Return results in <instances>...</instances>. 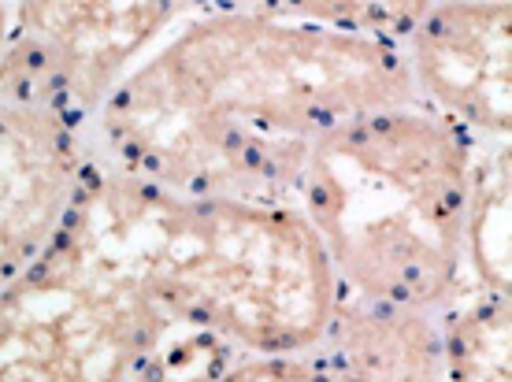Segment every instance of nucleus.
I'll use <instances>...</instances> for the list:
<instances>
[{
  "mask_svg": "<svg viewBox=\"0 0 512 382\" xmlns=\"http://www.w3.org/2000/svg\"><path fill=\"white\" fill-rule=\"evenodd\" d=\"M64 230L116 264L156 312L234 353H305L338 297L294 204L190 197L93 160Z\"/></svg>",
  "mask_w": 512,
  "mask_h": 382,
  "instance_id": "2",
  "label": "nucleus"
},
{
  "mask_svg": "<svg viewBox=\"0 0 512 382\" xmlns=\"http://www.w3.org/2000/svg\"><path fill=\"white\" fill-rule=\"evenodd\" d=\"M182 4H223V0H182Z\"/></svg>",
  "mask_w": 512,
  "mask_h": 382,
  "instance_id": "14",
  "label": "nucleus"
},
{
  "mask_svg": "<svg viewBox=\"0 0 512 382\" xmlns=\"http://www.w3.org/2000/svg\"><path fill=\"white\" fill-rule=\"evenodd\" d=\"M90 167V130L0 90V290L56 242Z\"/></svg>",
  "mask_w": 512,
  "mask_h": 382,
  "instance_id": "7",
  "label": "nucleus"
},
{
  "mask_svg": "<svg viewBox=\"0 0 512 382\" xmlns=\"http://www.w3.org/2000/svg\"><path fill=\"white\" fill-rule=\"evenodd\" d=\"M512 149L509 141H479L464 204V282L509 297L512 282Z\"/></svg>",
  "mask_w": 512,
  "mask_h": 382,
  "instance_id": "9",
  "label": "nucleus"
},
{
  "mask_svg": "<svg viewBox=\"0 0 512 382\" xmlns=\"http://www.w3.org/2000/svg\"><path fill=\"white\" fill-rule=\"evenodd\" d=\"M312 357L334 382H446L438 312L342 290Z\"/></svg>",
  "mask_w": 512,
  "mask_h": 382,
  "instance_id": "8",
  "label": "nucleus"
},
{
  "mask_svg": "<svg viewBox=\"0 0 512 382\" xmlns=\"http://www.w3.org/2000/svg\"><path fill=\"white\" fill-rule=\"evenodd\" d=\"M405 56L245 0L190 4L90 119L93 160L190 197L290 204L312 145L412 104Z\"/></svg>",
  "mask_w": 512,
  "mask_h": 382,
  "instance_id": "1",
  "label": "nucleus"
},
{
  "mask_svg": "<svg viewBox=\"0 0 512 382\" xmlns=\"http://www.w3.org/2000/svg\"><path fill=\"white\" fill-rule=\"evenodd\" d=\"M446 345V382H512L509 297L461 286L438 312Z\"/></svg>",
  "mask_w": 512,
  "mask_h": 382,
  "instance_id": "10",
  "label": "nucleus"
},
{
  "mask_svg": "<svg viewBox=\"0 0 512 382\" xmlns=\"http://www.w3.org/2000/svg\"><path fill=\"white\" fill-rule=\"evenodd\" d=\"M475 145L420 101L357 115L312 145L290 204L316 230L338 290L442 312L468 286Z\"/></svg>",
  "mask_w": 512,
  "mask_h": 382,
  "instance_id": "3",
  "label": "nucleus"
},
{
  "mask_svg": "<svg viewBox=\"0 0 512 382\" xmlns=\"http://www.w3.org/2000/svg\"><path fill=\"white\" fill-rule=\"evenodd\" d=\"M212 382H334L323 364L305 353H238Z\"/></svg>",
  "mask_w": 512,
  "mask_h": 382,
  "instance_id": "12",
  "label": "nucleus"
},
{
  "mask_svg": "<svg viewBox=\"0 0 512 382\" xmlns=\"http://www.w3.org/2000/svg\"><path fill=\"white\" fill-rule=\"evenodd\" d=\"M260 12L401 49L435 0H245Z\"/></svg>",
  "mask_w": 512,
  "mask_h": 382,
  "instance_id": "11",
  "label": "nucleus"
},
{
  "mask_svg": "<svg viewBox=\"0 0 512 382\" xmlns=\"http://www.w3.org/2000/svg\"><path fill=\"white\" fill-rule=\"evenodd\" d=\"M186 8L182 0H8L0 90L90 127L104 97Z\"/></svg>",
  "mask_w": 512,
  "mask_h": 382,
  "instance_id": "5",
  "label": "nucleus"
},
{
  "mask_svg": "<svg viewBox=\"0 0 512 382\" xmlns=\"http://www.w3.org/2000/svg\"><path fill=\"white\" fill-rule=\"evenodd\" d=\"M401 56L423 108L475 141H509L512 0H435Z\"/></svg>",
  "mask_w": 512,
  "mask_h": 382,
  "instance_id": "6",
  "label": "nucleus"
},
{
  "mask_svg": "<svg viewBox=\"0 0 512 382\" xmlns=\"http://www.w3.org/2000/svg\"><path fill=\"white\" fill-rule=\"evenodd\" d=\"M4 41H8V0H0V52H4Z\"/></svg>",
  "mask_w": 512,
  "mask_h": 382,
  "instance_id": "13",
  "label": "nucleus"
},
{
  "mask_svg": "<svg viewBox=\"0 0 512 382\" xmlns=\"http://www.w3.org/2000/svg\"><path fill=\"white\" fill-rule=\"evenodd\" d=\"M167 316L60 227L0 290V382H145Z\"/></svg>",
  "mask_w": 512,
  "mask_h": 382,
  "instance_id": "4",
  "label": "nucleus"
}]
</instances>
